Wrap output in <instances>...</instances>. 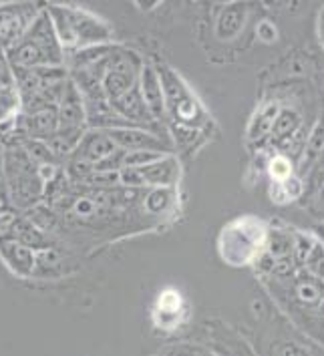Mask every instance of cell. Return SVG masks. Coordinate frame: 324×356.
Masks as SVG:
<instances>
[{"label": "cell", "mask_w": 324, "mask_h": 356, "mask_svg": "<svg viewBox=\"0 0 324 356\" xmlns=\"http://www.w3.org/2000/svg\"><path fill=\"white\" fill-rule=\"evenodd\" d=\"M109 139L113 141L119 149L123 151H137V149H149L165 153L163 147L165 143L161 141L159 135L152 131L139 129V127H117V129H107Z\"/></svg>", "instance_id": "8"}, {"label": "cell", "mask_w": 324, "mask_h": 356, "mask_svg": "<svg viewBox=\"0 0 324 356\" xmlns=\"http://www.w3.org/2000/svg\"><path fill=\"white\" fill-rule=\"evenodd\" d=\"M294 268H296V264L292 260V256H288V258H276L272 262L270 274L272 276H292L294 274Z\"/></svg>", "instance_id": "31"}, {"label": "cell", "mask_w": 324, "mask_h": 356, "mask_svg": "<svg viewBox=\"0 0 324 356\" xmlns=\"http://www.w3.org/2000/svg\"><path fill=\"white\" fill-rule=\"evenodd\" d=\"M119 184H123L125 188H143V177L139 173V169L123 168L119 171Z\"/></svg>", "instance_id": "30"}, {"label": "cell", "mask_w": 324, "mask_h": 356, "mask_svg": "<svg viewBox=\"0 0 324 356\" xmlns=\"http://www.w3.org/2000/svg\"><path fill=\"white\" fill-rule=\"evenodd\" d=\"M294 238V245H292V260L298 268H305L306 262L310 260L314 248L318 245V240L310 234H305V232H294L292 234Z\"/></svg>", "instance_id": "20"}, {"label": "cell", "mask_w": 324, "mask_h": 356, "mask_svg": "<svg viewBox=\"0 0 324 356\" xmlns=\"http://www.w3.org/2000/svg\"><path fill=\"white\" fill-rule=\"evenodd\" d=\"M278 111H280L278 103H268L262 111L256 113V117L250 123V139H264L266 135H270L272 127H274V121L278 117Z\"/></svg>", "instance_id": "19"}, {"label": "cell", "mask_w": 324, "mask_h": 356, "mask_svg": "<svg viewBox=\"0 0 324 356\" xmlns=\"http://www.w3.org/2000/svg\"><path fill=\"white\" fill-rule=\"evenodd\" d=\"M306 276L308 278H302L296 284V296L305 304H318L324 296V288L321 286V280L312 278L308 272H306Z\"/></svg>", "instance_id": "22"}, {"label": "cell", "mask_w": 324, "mask_h": 356, "mask_svg": "<svg viewBox=\"0 0 324 356\" xmlns=\"http://www.w3.org/2000/svg\"><path fill=\"white\" fill-rule=\"evenodd\" d=\"M316 213L324 220V200H318V206H316Z\"/></svg>", "instance_id": "38"}, {"label": "cell", "mask_w": 324, "mask_h": 356, "mask_svg": "<svg viewBox=\"0 0 324 356\" xmlns=\"http://www.w3.org/2000/svg\"><path fill=\"white\" fill-rule=\"evenodd\" d=\"M282 356H306V355L300 350V348H298V346H292V344H290V346H286V348L282 350Z\"/></svg>", "instance_id": "37"}, {"label": "cell", "mask_w": 324, "mask_h": 356, "mask_svg": "<svg viewBox=\"0 0 324 356\" xmlns=\"http://www.w3.org/2000/svg\"><path fill=\"white\" fill-rule=\"evenodd\" d=\"M24 125H26V131L31 133L33 137L42 139V141L49 139L51 135H55L58 131L57 107H47V109H40V111L26 115Z\"/></svg>", "instance_id": "14"}, {"label": "cell", "mask_w": 324, "mask_h": 356, "mask_svg": "<svg viewBox=\"0 0 324 356\" xmlns=\"http://www.w3.org/2000/svg\"><path fill=\"white\" fill-rule=\"evenodd\" d=\"M135 85H137V75H135L133 65L127 58L109 60V67L101 81V91L109 103H113L127 91H131Z\"/></svg>", "instance_id": "6"}, {"label": "cell", "mask_w": 324, "mask_h": 356, "mask_svg": "<svg viewBox=\"0 0 324 356\" xmlns=\"http://www.w3.org/2000/svg\"><path fill=\"white\" fill-rule=\"evenodd\" d=\"M15 220H17V216L15 213H8V211H0V238H4L8 232H10V227L15 224Z\"/></svg>", "instance_id": "34"}, {"label": "cell", "mask_w": 324, "mask_h": 356, "mask_svg": "<svg viewBox=\"0 0 324 356\" xmlns=\"http://www.w3.org/2000/svg\"><path fill=\"white\" fill-rule=\"evenodd\" d=\"M244 17H246V8L240 4H232L228 6L216 24V33L220 38H232L238 35V31L244 26Z\"/></svg>", "instance_id": "17"}, {"label": "cell", "mask_w": 324, "mask_h": 356, "mask_svg": "<svg viewBox=\"0 0 324 356\" xmlns=\"http://www.w3.org/2000/svg\"><path fill=\"white\" fill-rule=\"evenodd\" d=\"M111 109H113L123 121H127L129 125L131 123H141V121H152V113L147 111L143 99H141V93H139V87L135 85L131 91L119 97L117 101L109 103Z\"/></svg>", "instance_id": "12"}, {"label": "cell", "mask_w": 324, "mask_h": 356, "mask_svg": "<svg viewBox=\"0 0 324 356\" xmlns=\"http://www.w3.org/2000/svg\"><path fill=\"white\" fill-rule=\"evenodd\" d=\"M258 37L262 38L264 42H274L278 38V29L272 20H262L258 24Z\"/></svg>", "instance_id": "32"}, {"label": "cell", "mask_w": 324, "mask_h": 356, "mask_svg": "<svg viewBox=\"0 0 324 356\" xmlns=\"http://www.w3.org/2000/svg\"><path fill=\"white\" fill-rule=\"evenodd\" d=\"M270 197H272V202H274V204H280V206L290 202L280 184H274V186H272V189H270Z\"/></svg>", "instance_id": "36"}, {"label": "cell", "mask_w": 324, "mask_h": 356, "mask_svg": "<svg viewBox=\"0 0 324 356\" xmlns=\"http://www.w3.org/2000/svg\"><path fill=\"white\" fill-rule=\"evenodd\" d=\"M35 4H4L0 6V49H10L19 42L37 19Z\"/></svg>", "instance_id": "5"}, {"label": "cell", "mask_w": 324, "mask_h": 356, "mask_svg": "<svg viewBox=\"0 0 324 356\" xmlns=\"http://www.w3.org/2000/svg\"><path fill=\"white\" fill-rule=\"evenodd\" d=\"M139 173L143 177L145 186H153V188H172L179 175V165L173 159L172 155H165L163 159L155 161L152 165L139 168Z\"/></svg>", "instance_id": "13"}, {"label": "cell", "mask_w": 324, "mask_h": 356, "mask_svg": "<svg viewBox=\"0 0 324 356\" xmlns=\"http://www.w3.org/2000/svg\"><path fill=\"white\" fill-rule=\"evenodd\" d=\"M58 131H81L85 121L83 97L73 81L65 83V91L58 101Z\"/></svg>", "instance_id": "7"}, {"label": "cell", "mask_w": 324, "mask_h": 356, "mask_svg": "<svg viewBox=\"0 0 324 356\" xmlns=\"http://www.w3.org/2000/svg\"><path fill=\"white\" fill-rule=\"evenodd\" d=\"M268 227L260 220L244 218L222 234V256L229 264H248L266 248Z\"/></svg>", "instance_id": "4"}, {"label": "cell", "mask_w": 324, "mask_h": 356, "mask_svg": "<svg viewBox=\"0 0 324 356\" xmlns=\"http://www.w3.org/2000/svg\"><path fill=\"white\" fill-rule=\"evenodd\" d=\"M49 17L53 20V29L58 38L60 49H79L87 44H97L107 40L111 31L109 26L93 15L69 6H49Z\"/></svg>", "instance_id": "2"}, {"label": "cell", "mask_w": 324, "mask_h": 356, "mask_svg": "<svg viewBox=\"0 0 324 356\" xmlns=\"http://www.w3.org/2000/svg\"><path fill=\"white\" fill-rule=\"evenodd\" d=\"M0 256H2L4 264L10 268V272L20 276V278L31 276L35 266H37L35 252L31 248L17 242V240L8 238V236L0 238Z\"/></svg>", "instance_id": "9"}, {"label": "cell", "mask_w": 324, "mask_h": 356, "mask_svg": "<svg viewBox=\"0 0 324 356\" xmlns=\"http://www.w3.org/2000/svg\"><path fill=\"white\" fill-rule=\"evenodd\" d=\"M321 200H324V184H323V188H321V195H318Z\"/></svg>", "instance_id": "41"}, {"label": "cell", "mask_w": 324, "mask_h": 356, "mask_svg": "<svg viewBox=\"0 0 324 356\" xmlns=\"http://www.w3.org/2000/svg\"><path fill=\"white\" fill-rule=\"evenodd\" d=\"M302 125V119L296 109H280L278 111V117L274 121V127H272V141H276L278 145H282L286 139H290L294 133L300 129Z\"/></svg>", "instance_id": "16"}, {"label": "cell", "mask_w": 324, "mask_h": 356, "mask_svg": "<svg viewBox=\"0 0 324 356\" xmlns=\"http://www.w3.org/2000/svg\"><path fill=\"white\" fill-rule=\"evenodd\" d=\"M20 109L19 89H2L0 91V121L10 119Z\"/></svg>", "instance_id": "25"}, {"label": "cell", "mask_w": 324, "mask_h": 356, "mask_svg": "<svg viewBox=\"0 0 324 356\" xmlns=\"http://www.w3.org/2000/svg\"><path fill=\"white\" fill-rule=\"evenodd\" d=\"M318 308H321V312H323V316H324V296L321 298V302H318Z\"/></svg>", "instance_id": "40"}, {"label": "cell", "mask_w": 324, "mask_h": 356, "mask_svg": "<svg viewBox=\"0 0 324 356\" xmlns=\"http://www.w3.org/2000/svg\"><path fill=\"white\" fill-rule=\"evenodd\" d=\"M6 58L13 69H47L63 65V49L47 8L38 13L19 42L6 49Z\"/></svg>", "instance_id": "1"}, {"label": "cell", "mask_w": 324, "mask_h": 356, "mask_svg": "<svg viewBox=\"0 0 324 356\" xmlns=\"http://www.w3.org/2000/svg\"><path fill=\"white\" fill-rule=\"evenodd\" d=\"M302 270H306L312 278L324 282V244L318 242V245L314 248V252L310 256V260L306 262Z\"/></svg>", "instance_id": "28"}, {"label": "cell", "mask_w": 324, "mask_h": 356, "mask_svg": "<svg viewBox=\"0 0 324 356\" xmlns=\"http://www.w3.org/2000/svg\"><path fill=\"white\" fill-rule=\"evenodd\" d=\"M321 37H323V40H324V13L321 15Z\"/></svg>", "instance_id": "39"}, {"label": "cell", "mask_w": 324, "mask_h": 356, "mask_svg": "<svg viewBox=\"0 0 324 356\" xmlns=\"http://www.w3.org/2000/svg\"><path fill=\"white\" fill-rule=\"evenodd\" d=\"M282 189H284V193H286V197L288 200H298L302 193H305V181L298 177V175H290L288 179H284L282 184Z\"/></svg>", "instance_id": "29"}, {"label": "cell", "mask_w": 324, "mask_h": 356, "mask_svg": "<svg viewBox=\"0 0 324 356\" xmlns=\"http://www.w3.org/2000/svg\"><path fill=\"white\" fill-rule=\"evenodd\" d=\"M163 157H165V153H159V151H149V149L125 151L123 168H135V169L145 168V165H152V163L159 161V159H163Z\"/></svg>", "instance_id": "23"}, {"label": "cell", "mask_w": 324, "mask_h": 356, "mask_svg": "<svg viewBox=\"0 0 324 356\" xmlns=\"http://www.w3.org/2000/svg\"><path fill=\"white\" fill-rule=\"evenodd\" d=\"M6 236L20 242L22 245H26V248H31V250H44L47 248L44 234L38 229L37 225L26 222V220H15V224Z\"/></svg>", "instance_id": "15"}, {"label": "cell", "mask_w": 324, "mask_h": 356, "mask_svg": "<svg viewBox=\"0 0 324 356\" xmlns=\"http://www.w3.org/2000/svg\"><path fill=\"white\" fill-rule=\"evenodd\" d=\"M29 157L24 149H10L4 155V175L8 195H13V202L20 207L33 206L42 195L44 181L38 175V165Z\"/></svg>", "instance_id": "3"}, {"label": "cell", "mask_w": 324, "mask_h": 356, "mask_svg": "<svg viewBox=\"0 0 324 356\" xmlns=\"http://www.w3.org/2000/svg\"><path fill=\"white\" fill-rule=\"evenodd\" d=\"M117 149L113 141L109 139V135L105 131H91L81 137L79 145H76V161L95 165L101 159H105L109 153Z\"/></svg>", "instance_id": "11"}, {"label": "cell", "mask_w": 324, "mask_h": 356, "mask_svg": "<svg viewBox=\"0 0 324 356\" xmlns=\"http://www.w3.org/2000/svg\"><path fill=\"white\" fill-rule=\"evenodd\" d=\"M6 195H8V186H6V175H4V155L0 149V211L6 206Z\"/></svg>", "instance_id": "33"}, {"label": "cell", "mask_w": 324, "mask_h": 356, "mask_svg": "<svg viewBox=\"0 0 324 356\" xmlns=\"http://www.w3.org/2000/svg\"><path fill=\"white\" fill-rule=\"evenodd\" d=\"M95 211V202L89 200V197H83L75 204V213L76 216H91Z\"/></svg>", "instance_id": "35"}, {"label": "cell", "mask_w": 324, "mask_h": 356, "mask_svg": "<svg viewBox=\"0 0 324 356\" xmlns=\"http://www.w3.org/2000/svg\"><path fill=\"white\" fill-rule=\"evenodd\" d=\"M306 159L316 161L324 153V125H318L306 141Z\"/></svg>", "instance_id": "27"}, {"label": "cell", "mask_w": 324, "mask_h": 356, "mask_svg": "<svg viewBox=\"0 0 324 356\" xmlns=\"http://www.w3.org/2000/svg\"><path fill=\"white\" fill-rule=\"evenodd\" d=\"M181 310V298L177 292L168 290L159 296L157 302V312H161V316H170L172 320L177 318V312Z\"/></svg>", "instance_id": "26"}, {"label": "cell", "mask_w": 324, "mask_h": 356, "mask_svg": "<svg viewBox=\"0 0 324 356\" xmlns=\"http://www.w3.org/2000/svg\"><path fill=\"white\" fill-rule=\"evenodd\" d=\"M292 245H294V238L292 232L282 229V227H272L268 229L266 236V250L270 258H288L292 256Z\"/></svg>", "instance_id": "18"}, {"label": "cell", "mask_w": 324, "mask_h": 356, "mask_svg": "<svg viewBox=\"0 0 324 356\" xmlns=\"http://www.w3.org/2000/svg\"><path fill=\"white\" fill-rule=\"evenodd\" d=\"M268 171H270V177H272V181L274 184H282L284 179H288L290 175H292V159L286 157L284 153H278V155H274L272 159H270V163H268Z\"/></svg>", "instance_id": "24"}, {"label": "cell", "mask_w": 324, "mask_h": 356, "mask_svg": "<svg viewBox=\"0 0 324 356\" xmlns=\"http://www.w3.org/2000/svg\"><path fill=\"white\" fill-rule=\"evenodd\" d=\"M173 204V191L170 188H153L147 195L143 206L149 213H163Z\"/></svg>", "instance_id": "21"}, {"label": "cell", "mask_w": 324, "mask_h": 356, "mask_svg": "<svg viewBox=\"0 0 324 356\" xmlns=\"http://www.w3.org/2000/svg\"><path fill=\"white\" fill-rule=\"evenodd\" d=\"M141 99L147 107V111L152 113L153 119H161L165 113V99H163V89H161V81L159 73L153 67H145L141 71V76L137 81Z\"/></svg>", "instance_id": "10"}]
</instances>
